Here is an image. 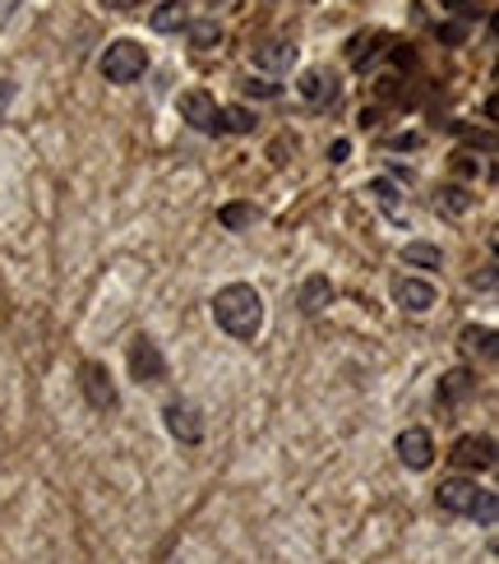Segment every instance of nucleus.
I'll return each mask as SVG.
<instances>
[{"instance_id": "1", "label": "nucleus", "mask_w": 499, "mask_h": 564, "mask_svg": "<svg viewBox=\"0 0 499 564\" xmlns=\"http://www.w3.org/2000/svg\"><path fill=\"white\" fill-rule=\"evenodd\" d=\"M213 324L236 343H254L259 328H264V296H259L250 282H227V288L213 296Z\"/></svg>"}, {"instance_id": "13", "label": "nucleus", "mask_w": 499, "mask_h": 564, "mask_svg": "<svg viewBox=\"0 0 499 564\" xmlns=\"http://www.w3.org/2000/svg\"><path fill=\"white\" fill-rule=\"evenodd\" d=\"M149 29L153 33H181V29H189V6H185V0H162V6L149 14Z\"/></svg>"}, {"instance_id": "8", "label": "nucleus", "mask_w": 499, "mask_h": 564, "mask_svg": "<svg viewBox=\"0 0 499 564\" xmlns=\"http://www.w3.org/2000/svg\"><path fill=\"white\" fill-rule=\"evenodd\" d=\"M393 449H398L402 467H412V473H425V467L435 463V440H431V431H425V426H408L393 440Z\"/></svg>"}, {"instance_id": "16", "label": "nucleus", "mask_w": 499, "mask_h": 564, "mask_svg": "<svg viewBox=\"0 0 499 564\" xmlns=\"http://www.w3.org/2000/svg\"><path fill=\"white\" fill-rule=\"evenodd\" d=\"M467 393H471V375H467V370H448V375H444V384H440V403H444V408H454L458 398H467Z\"/></svg>"}, {"instance_id": "20", "label": "nucleus", "mask_w": 499, "mask_h": 564, "mask_svg": "<svg viewBox=\"0 0 499 564\" xmlns=\"http://www.w3.org/2000/svg\"><path fill=\"white\" fill-rule=\"evenodd\" d=\"M379 42H384V37H379V33H361V37H351V65H366V61H375V52H379Z\"/></svg>"}, {"instance_id": "24", "label": "nucleus", "mask_w": 499, "mask_h": 564, "mask_svg": "<svg viewBox=\"0 0 499 564\" xmlns=\"http://www.w3.org/2000/svg\"><path fill=\"white\" fill-rule=\"evenodd\" d=\"M10 102H14V84H10V79H0V116H6Z\"/></svg>"}, {"instance_id": "4", "label": "nucleus", "mask_w": 499, "mask_h": 564, "mask_svg": "<svg viewBox=\"0 0 499 564\" xmlns=\"http://www.w3.org/2000/svg\"><path fill=\"white\" fill-rule=\"evenodd\" d=\"M79 389L88 398V408H98V412H116V408H121V393H116L107 366H98V361H84L79 366Z\"/></svg>"}, {"instance_id": "10", "label": "nucleus", "mask_w": 499, "mask_h": 564, "mask_svg": "<svg viewBox=\"0 0 499 564\" xmlns=\"http://www.w3.org/2000/svg\"><path fill=\"white\" fill-rule=\"evenodd\" d=\"M393 301L402 305V311L425 315L435 305V282H425V278H398L393 282Z\"/></svg>"}, {"instance_id": "18", "label": "nucleus", "mask_w": 499, "mask_h": 564, "mask_svg": "<svg viewBox=\"0 0 499 564\" xmlns=\"http://www.w3.org/2000/svg\"><path fill=\"white\" fill-rule=\"evenodd\" d=\"M254 208L250 204H227V208H218V223L227 227V231H246V227H254Z\"/></svg>"}, {"instance_id": "23", "label": "nucleus", "mask_w": 499, "mask_h": 564, "mask_svg": "<svg viewBox=\"0 0 499 564\" xmlns=\"http://www.w3.org/2000/svg\"><path fill=\"white\" fill-rule=\"evenodd\" d=\"M241 88L254 93V98H278V84H254V79H250V84H241Z\"/></svg>"}, {"instance_id": "15", "label": "nucleus", "mask_w": 499, "mask_h": 564, "mask_svg": "<svg viewBox=\"0 0 499 564\" xmlns=\"http://www.w3.org/2000/svg\"><path fill=\"white\" fill-rule=\"evenodd\" d=\"M402 264H416V269H440V264H444V254H440V246L408 241V246H402Z\"/></svg>"}, {"instance_id": "3", "label": "nucleus", "mask_w": 499, "mask_h": 564, "mask_svg": "<svg viewBox=\"0 0 499 564\" xmlns=\"http://www.w3.org/2000/svg\"><path fill=\"white\" fill-rule=\"evenodd\" d=\"M149 69V52L134 37H116L102 52V79L107 84H134Z\"/></svg>"}, {"instance_id": "9", "label": "nucleus", "mask_w": 499, "mask_h": 564, "mask_svg": "<svg viewBox=\"0 0 499 564\" xmlns=\"http://www.w3.org/2000/svg\"><path fill=\"white\" fill-rule=\"evenodd\" d=\"M448 458H454V467H467V473H486L495 463V440L490 435H463Z\"/></svg>"}, {"instance_id": "14", "label": "nucleus", "mask_w": 499, "mask_h": 564, "mask_svg": "<svg viewBox=\"0 0 499 564\" xmlns=\"http://www.w3.org/2000/svg\"><path fill=\"white\" fill-rule=\"evenodd\" d=\"M328 301H333V282H328L324 273L305 278V288H301V311H305V315H319Z\"/></svg>"}, {"instance_id": "22", "label": "nucleus", "mask_w": 499, "mask_h": 564, "mask_svg": "<svg viewBox=\"0 0 499 564\" xmlns=\"http://www.w3.org/2000/svg\"><path fill=\"white\" fill-rule=\"evenodd\" d=\"M444 208H448V214H463V208L471 204V195L467 191H458V185H448V191H444V199H440Z\"/></svg>"}, {"instance_id": "12", "label": "nucleus", "mask_w": 499, "mask_h": 564, "mask_svg": "<svg viewBox=\"0 0 499 564\" xmlns=\"http://www.w3.org/2000/svg\"><path fill=\"white\" fill-rule=\"evenodd\" d=\"M296 93H301V98L311 102V107H328L333 98H338V79H333L328 69H319V65H315V69H305V75H301Z\"/></svg>"}, {"instance_id": "5", "label": "nucleus", "mask_w": 499, "mask_h": 564, "mask_svg": "<svg viewBox=\"0 0 499 564\" xmlns=\"http://www.w3.org/2000/svg\"><path fill=\"white\" fill-rule=\"evenodd\" d=\"M162 426H166V435L181 440V444H199V440H204L199 408H195V403H185V398H172V403L162 408Z\"/></svg>"}, {"instance_id": "17", "label": "nucleus", "mask_w": 499, "mask_h": 564, "mask_svg": "<svg viewBox=\"0 0 499 564\" xmlns=\"http://www.w3.org/2000/svg\"><path fill=\"white\" fill-rule=\"evenodd\" d=\"M463 351L467 357H477V351L481 357H495V328H477V324L463 328Z\"/></svg>"}, {"instance_id": "2", "label": "nucleus", "mask_w": 499, "mask_h": 564, "mask_svg": "<svg viewBox=\"0 0 499 564\" xmlns=\"http://www.w3.org/2000/svg\"><path fill=\"white\" fill-rule=\"evenodd\" d=\"M435 505H440L444 513H463V519H477L481 528H495V513H499L495 490L477 486V477H444L440 490H435Z\"/></svg>"}, {"instance_id": "21", "label": "nucleus", "mask_w": 499, "mask_h": 564, "mask_svg": "<svg viewBox=\"0 0 499 564\" xmlns=\"http://www.w3.org/2000/svg\"><path fill=\"white\" fill-rule=\"evenodd\" d=\"M189 37H195V46H213V42L223 37V29L213 19H204V23H189Z\"/></svg>"}, {"instance_id": "6", "label": "nucleus", "mask_w": 499, "mask_h": 564, "mask_svg": "<svg viewBox=\"0 0 499 564\" xmlns=\"http://www.w3.org/2000/svg\"><path fill=\"white\" fill-rule=\"evenodd\" d=\"M181 116H185V121L189 126H195V130H204V134H218L223 126V107L218 102H213V93H204V88H189V93H181Z\"/></svg>"}, {"instance_id": "11", "label": "nucleus", "mask_w": 499, "mask_h": 564, "mask_svg": "<svg viewBox=\"0 0 499 564\" xmlns=\"http://www.w3.org/2000/svg\"><path fill=\"white\" fill-rule=\"evenodd\" d=\"M250 61H254V69H273V75H282V69L296 65V42L273 37V42H264V46H254Z\"/></svg>"}, {"instance_id": "25", "label": "nucleus", "mask_w": 499, "mask_h": 564, "mask_svg": "<svg viewBox=\"0 0 499 564\" xmlns=\"http://www.w3.org/2000/svg\"><path fill=\"white\" fill-rule=\"evenodd\" d=\"M134 0H107V10H130Z\"/></svg>"}, {"instance_id": "7", "label": "nucleus", "mask_w": 499, "mask_h": 564, "mask_svg": "<svg viewBox=\"0 0 499 564\" xmlns=\"http://www.w3.org/2000/svg\"><path fill=\"white\" fill-rule=\"evenodd\" d=\"M130 375L139 384H162L166 380V361H162V351H158V343L149 334H139L130 343Z\"/></svg>"}, {"instance_id": "19", "label": "nucleus", "mask_w": 499, "mask_h": 564, "mask_svg": "<svg viewBox=\"0 0 499 564\" xmlns=\"http://www.w3.org/2000/svg\"><path fill=\"white\" fill-rule=\"evenodd\" d=\"M223 130H231V134H250L254 130V111H246V107H223V121H218Z\"/></svg>"}]
</instances>
